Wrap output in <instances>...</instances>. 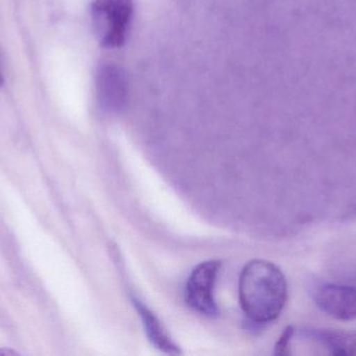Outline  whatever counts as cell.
Instances as JSON below:
<instances>
[{
  "mask_svg": "<svg viewBox=\"0 0 356 356\" xmlns=\"http://www.w3.org/2000/svg\"><path fill=\"white\" fill-rule=\"evenodd\" d=\"M131 0H95L92 15L102 46L120 47L125 42L133 16Z\"/></svg>",
  "mask_w": 356,
  "mask_h": 356,
  "instance_id": "obj_2",
  "label": "cell"
},
{
  "mask_svg": "<svg viewBox=\"0 0 356 356\" xmlns=\"http://www.w3.org/2000/svg\"><path fill=\"white\" fill-rule=\"evenodd\" d=\"M2 83H3V79H2V75L1 72H0V86L2 85Z\"/></svg>",
  "mask_w": 356,
  "mask_h": 356,
  "instance_id": "obj_9",
  "label": "cell"
},
{
  "mask_svg": "<svg viewBox=\"0 0 356 356\" xmlns=\"http://www.w3.org/2000/svg\"><path fill=\"white\" fill-rule=\"evenodd\" d=\"M305 334L334 355H356V334L339 330H309Z\"/></svg>",
  "mask_w": 356,
  "mask_h": 356,
  "instance_id": "obj_7",
  "label": "cell"
},
{
  "mask_svg": "<svg viewBox=\"0 0 356 356\" xmlns=\"http://www.w3.org/2000/svg\"><path fill=\"white\" fill-rule=\"evenodd\" d=\"M221 269V261L199 263L188 277L184 288V300L199 315L213 318L219 315L215 300V286Z\"/></svg>",
  "mask_w": 356,
  "mask_h": 356,
  "instance_id": "obj_3",
  "label": "cell"
},
{
  "mask_svg": "<svg viewBox=\"0 0 356 356\" xmlns=\"http://www.w3.org/2000/svg\"><path fill=\"white\" fill-rule=\"evenodd\" d=\"M314 300L324 314L342 321L356 319V288L342 284H323L315 291Z\"/></svg>",
  "mask_w": 356,
  "mask_h": 356,
  "instance_id": "obj_4",
  "label": "cell"
},
{
  "mask_svg": "<svg viewBox=\"0 0 356 356\" xmlns=\"http://www.w3.org/2000/svg\"><path fill=\"white\" fill-rule=\"evenodd\" d=\"M125 85L124 77L119 69L104 67L98 75V95L102 104L113 110L120 108L127 94Z\"/></svg>",
  "mask_w": 356,
  "mask_h": 356,
  "instance_id": "obj_6",
  "label": "cell"
},
{
  "mask_svg": "<svg viewBox=\"0 0 356 356\" xmlns=\"http://www.w3.org/2000/svg\"><path fill=\"white\" fill-rule=\"evenodd\" d=\"M131 300H133L136 311L139 313L144 330H145L146 336L149 339L150 343L154 347H156L159 350L168 353V355H179V353H181L179 347L173 342L172 339L169 336L168 332H167L160 319L139 299L131 297Z\"/></svg>",
  "mask_w": 356,
  "mask_h": 356,
  "instance_id": "obj_5",
  "label": "cell"
},
{
  "mask_svg": "<svg viewBox=\"0 0 356 356\" xmlns=\"http://www.w3.org/2000/svg\"><path fill=\"white\" fill-rule=\"evenodd\" d=\"M243 313L255 327L276 321L288 300V282L282 270L267 261L255 259L245 265L238 279Z\"/></svg>",
  "mask_w": 356,
  "mask_h": 356,
  "instance_id": "obj_1",
  "label": "cell"
},
{
  "mask_svg": "<svg viewBox=\"0 0 356 356\" xmlns=\"http://www.w3.org/2000/svg\"><path fill=\"white\" fill-rule=\"evenodd\" d=\"M295 334V330L293 326H289L282 332L280 340L276 343L275 355H290L291 342Z\"/></svg>",
  "mask_w": 356,
  "mask_h": 356,
  "instance_id": "obj_8",
  "label": "cell"
}]
</instances>
